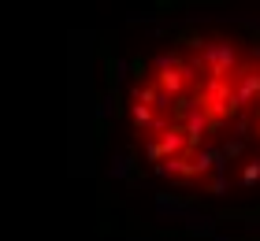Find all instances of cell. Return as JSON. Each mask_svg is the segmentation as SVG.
<instances>
[{
	"mask_svg": "<svg viewBox=\"0 0 260 241\" xmlns=\"http://www.w3.org/2000/svg\"><path fill=\"white\" fill-rule=\"evenodd\" d=\"M130 156L164 186L227 200L260 189V38L190 26L130 67L119 93Z\"/></svg>",
	"mask_w": 260,
	"mask_h": 241,
	"instance_id": "6da1fadb",
	"label": "cell"
}]
</instances>
